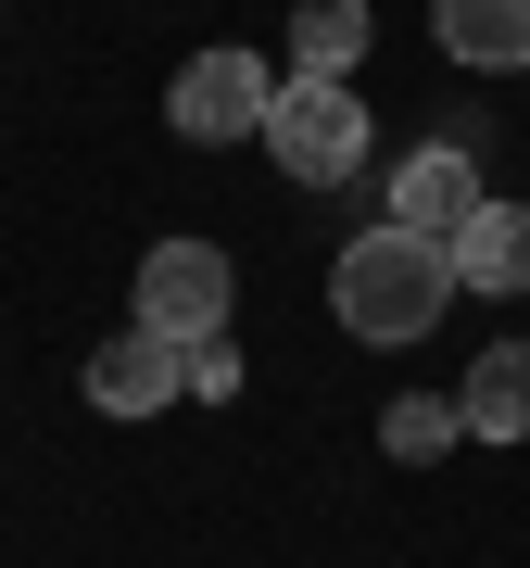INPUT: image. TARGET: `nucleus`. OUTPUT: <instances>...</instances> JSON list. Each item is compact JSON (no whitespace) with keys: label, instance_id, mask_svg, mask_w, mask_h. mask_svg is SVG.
Here are the masks:
<instances>
[{"label":"nucleus","instance_id":"nucleus-12","mask_svg":"<svg viewBox=\"0 0 530 568\" xmlns=\"http://www.w3.org/2000/svg\"><path fill=\"white\" fill-rule=\"evenodd\" d=\"M227 392H241V354H227V328H215V342H190V405H227Z\"/></svg>","mask_w":530,"mask_h":568},{"label":"nucleus","instance_id":"nucleus-4","mask_svg":"<svg viewBox=\"0 0 530 568\" xmlns=\"http://www.w3.org/2000/svg\"><path fill=\"white\" fill-rule=\"evenodd\" d=\"M227 253L215 241H152L140 253V328H164V342H215L227 328Z\"/></svg>","mask_w":530,"mask_h":568},{"label":"nucleus","instance_id":"nucleus-11","mask_svg":"<svg viewBox=\"0 0 530 568\" xmlns=\"http://www.w3.org/2000/svg\"><path fill=\"white\" fill-rule=\"evenodd\" d=\"M455 429H468V417H455V392H405V405H391V417H379V443H391V455H405V467H417V455H442V443H455Z\"/></svg>","mask_w":530,"mask_h":568},{"label":"nucleus","instance_id":"nucleus-5","mask_svg":"<svg viewBox=\"0 0 530 568\" xmlns=\"http://www.w3.org/2000/svg\"><path fill=\"white\" fill-rule=\"evenodd\" d=\"M177 392H190V342H164V328H114L89 354V405L102 417H164Z\"/></svg>","mask_w":530,"mask_h":568},{"label":"nucleus","instance_id":"nucleus-8","mask_svg":"<svg viewBox=\"0 0 530 568\" xmlns=\"http://www.w3.org/2000/svg\"><path fill=\"white\" fill-rule=\"evenodd\" d=\"M455 417H468V443H530V342H492L455 379Z\"/></svg>","mask_w":530,"mask_h":568},{"label":"nucleus","instance_id":"nucleus-6","mask_svg":"<svg viewBox=\"0 0 530 568\" xmlns=\"http://www.w3.org/2000/svg\"><path fill=\"white\" fill-rule=\"evenodd\" d=\"M455 291H492V304H518L530 291V203H468V227H455Z\"/></svg>","mask_w":530,"mask_h":568},{"label":"nucleus","instance_id":"nucleus-1","mask_svg":"<svg viewBox=\"0 0 530 568\" xmlns=\"http://www.w3.org/2000/svg\"><path fill=\"white\" fill-rule=\"evenodd\" d=\"M442 304H455V253L417 241V227H367V241L328 265V316L354 342H429Z\"/></svg>","mask_w":530,"mask_h":568},{"label":"nucleus","instance_id":"nucleus-2","mask_svg":"<svg viewBox=\"0 0 530 568\" xmlns=\"http://www.w3.org/2000/svg\"><path fill=\"white\" fill-rule=\"evenodd\" d=\"M265 152H278L291 190H342L354 164H367V89H354V77H278Z\"/></svg>","mask_w":530,"mask_h":568},{"label":"nucleus","instance_id":"nucleus-7","mask_svg":"<svg viewBox=\"0 0 530 568\" xmlns=\"http://www.w3.org/2000/svg\"><path fill=\"white\" fill-rule=\"evenodd\" d=\"M468 203H480L468 152H405V164H391V227H417V241H455Z\"/></svg>","mask_w":530,"mask_h":568},{"label":"nucleus","instance_id":"nucleus-10","mask_svg":"<svg viewBox=\"0 0 530 568\" xmlns=\"http://www.w3.org/2000/svg\"><path fill=\"white\" fill-rule=\"evenodd\" d=\"M367 63V0H304L291 13V77H354Z\"/></svg>","mask_w":530,"mask_h":568},{"label":"nucleus","instance_id":"nucleus-9","mask_svg":"<svg viewBox=\"0 0 530 568\" xmlns=\"http://www.w3.org/2000/svg\"><path fill=\"white\" fill-rule=\"evenodd\" d=\"M455 63H530V0H429Z\"/></svg>","mask_w":530,"mask_h":568},{"label":"nucleus","instance_id":"nucleus-3","mask_svg":"<svg viewBox=\"0 0 530 568\" xmlns=\"http://www.w3.org/2000/svg\"><path fill=\"white\" fill-rule=\"evenodd\" d=\"M265 102H278V77H265V51H190L177 89H164V126L177 140H265Z\"/></svg>","mask_w":530,"mask_h":568}]
</instances>
